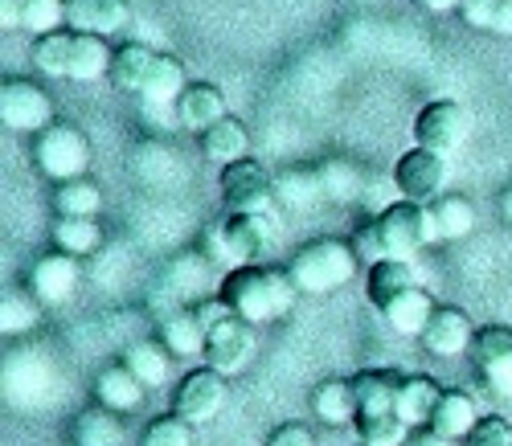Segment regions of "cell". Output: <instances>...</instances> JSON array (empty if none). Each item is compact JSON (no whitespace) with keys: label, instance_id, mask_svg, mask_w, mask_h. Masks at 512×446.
I'll return each instance as SVG.
<instances>
[{"label":"cell","instance_id":"33","mask_svg":"<svg viewBox=\"0 0 512 446\" xmlns=\"http://www.w3.org/2000/svg\"><path fill=\"white\" fill-rule=\"evenodd\" d=\"M54 209L58 217H99L103 209V189L87 176H78V181H62L54 189Z\"/></svg>","mask_w":512,"mask_h":446},{"label":"cell","instance_id":"41","mask_svg":"<svg viewBox=\"0 0 512 446\" xmlns=\"http://www.w3.org/2000/svg\"><path fill=\"white\" fill-rule=\"evenodd\" d=\"M140 446H193V426L177 414L168 418H156L148 430H144V442Z\"/></svg>","mask_w":512,"mask_h":446},{"label":"cell","instance_id":"35","mask_svg":"<svg viewBox=\"0 0 512 446\" xmlns=\"http://www.w3.org/2000/svg\"><path fill=\"white\" fill-rule=\"evenodd\" d=\"M70 46H74V29H58L33 41V66L50 78H66L70 74Z\"/></svg>","mask_w":512,"mask_h":446},{"label":"cell","instance_id":"14","mask_svg":"<svg viewBox=\"0 0 512 446\" xmlns=\"http://www.w3.org/2000/svg\"><path fill=\"white\" fill-rule=\"evenodd\" d=\"M472 340H476V328H472V320H467L463 307H439L431 316V324H426V332H422L426 352L443 356V361L472 352Z\"/></svg>","mask_w":512,"mask_h":446},{"label":"cell","instance_id":"45","mask_svg":"<svg viewBox=\"0 0 512 446\" xmlns=\"http://www.w3.org/2000/svg\"><path fill=\"white\" fill-rule=\"evenodd\" d=\"M267 446H316V438H312V430H308V426L287 422V426H279V430L271 434V442H267Z\"/></svg>","mask_w":512,"mask_h":446},{"label":"cell","instance_id":"30","mask_svg":"<svg viewBox=\"0 0 512 446\" xmlns=\"http://www.w3.org/2000/svg\"><path fill=\"white\" fill-rule=\"evenodd\" d=\"M312 410H316V418L328 422V426L357 422V393H353V381H320L316 393H312Z\"/></svg>","mask_w":512,"mask_h":446},{"label":"cell","instance_id":"5","mask_svg":"<svg viewBox=\"0 0 512 446\" xmlns=\"http://www.w3.org/2000/svg\"><path fill=\"white\" fill-rule=\"evenodd\" d=\"M377 230L386 238V254L390 258H414L422 246L435 242V221H431V205H418L398 197L394 205L381 209Z\"/></svg>","mask_w":512,"mask_h":446},{"label":"cell","instance_id":"18","mask_svg":"<svg viewBox=\"0 0 512 446\" xmlns=\"http://www.w3.org/2000/svg\"><path fill=\"white\" fill-rule=\"evenodd\" d=\"M439 397L443 389L435 385V377H426V373H410L398 381V401H394V410L406 426H431V414L439 406Z\"/></svg>","mask_w":512,"mask_h":446},{"label":"cell","instance_id":"20","mask_svg":"<svg viewBox=\"0 0 512 446\" xmlns=\"http://www.w3.org/2000/svg\"><path fill=\"white\" fill-rule=\"evenodd\" d=\"M418 287V271L410 266V258H377L365 275V295L373 307H386L394 295Z\"/></svg>","mask_w":512,"mask_h":446},{"label":"cell","instance_id":"19","mask_svg":"<svg viewBox=\"0 0 512 446\" xmlns=\"http://www.w3.org/2000/svg\"><path fill=\"white\" fill-rule=\"evenodd\" d=\"M201 156L209 164H222V168L234 164V160H246L250 156V131H246V123L226 115V119L213 123L209 131H201Z\"/></svg>","mask_w":512,"mask_h":446},{"label":"cell","instance_id":"23","mask_svg":"<svg viewBox=\"0 0 512 446\" xmlns=\"http://www.w3.org/2000/svg\"><path fill=\"white\" fill-rule=\"evenodd\" d=\"M476 422H480V418H476V401L467 397L463 389H443L439 406H435V414H431V426H426V430H435V434L459 442V438H472Z\"/></svg>","mask_w":512,"mask_h":446},{"label":"cell","instance_id":"42","mask_svg":"<svg viewBox=\"0 0 512 446\" xmlns=\"http://www.w3.org/2000/svg\"><path fill=\"white\" fill-rule=\"evenodd\" d=\"M467 442L472 446H512V422L500 418V414H484Z\"/></svg>","mask_w":512,"mask_h":446},{"label":"cell","instance_id":"43","mask_svg":"<svg viewBox=\"0 0 512 446\" xmlns=\"http://www.w3.org/2000/svg\"><path fill=\"white\" fill-rule=\"evenodd\" d=\"M480 377L496 397H512V356H504V361H496V365H484Z\"/></svg>","mask_w":512,"mask_h":446},{"label":"cell","instance_id":"4","mask_svg":"<svg viewBox=\"0 0 512 446\" xmlns=\"http://www.w3.org/2000/svg\"><path fill=\"white\" fill-rule=\"evenodd\" d=\"M33 164L46 181H78L91 168V140L70 123H50L46 131H37L33 140Z\"/></svg>","mask_w":512,"mask_h":446},{"label":"cell","instance_id":"48","mask_svg":"<svg viewBox=\"0 0 512 446\" xmlns=\"http://www.w3.org/2000/svg\"><path fill=\"white\" fill-rule=\"evenodd\" d=\"M410 446H455L451 438H443V434H435V430H422V434H414L410 438Z\"/></svg>","mask_w":512,"mask_h":446},{"label":"cell","instance_id":"38","mask_svg":"<svg viewBox=\"0 0 512 446\" xmlns=\"http://www.w3.org/2000/svg\"><path fill=\"white\" fill-rule=\"evenodd\" d=\"M37 311H41V299L29 291H5V303H0V332L13 336V332H29L37 324Z\"/></svg>","mask_w":512,"mask_h":446},{"label":"cell","instance_id":"26","mask_svg":"<svg viewBox=\"0 0 512 446\" xmlns=\"http://www.w3.org/2000/svg\"><path fill=\"white\" fill-rule=\"evenodd\" d=\"M185 86H189V78H185L181 58L156 54V66L148 74V86H144L140 99H144V107H177V99L185 95Z\"/></svg>","mask_w":512,"mask_h":446},{"label":"cell","instance_id":"11","mask_svg":"<svg viewBox=\"0 0 512 446\" xmlns=\"http://www.w3.org/2000/svg\"><path fill=\"white\" fill-rule=\"evenodd\" d=\"M254 356V324H246L238 311H230L226 320H218L209 328L205 340V365L218 369V373H242Z\"/></svg>","mask_w":512,"mask_h":446},{"label":"cell","instance_id":"21","mask_svg":"<svg viewBox=\"0 0 512 446\" xmlns=\"http://www.w3.org/2000/svg\"><path fill=\"white\" fill-rule=\"evenodd\" d=\"M111 62L115 50L107 46V37L99 33H74V46H70V82H99L111 78Z\"/></svg>","mask_w":512,"mask_h":446},{"label":"cell","instance_id":"3","mask_svg":"<svg viewBox=\"0 0 512 446\" xmlns=\"http://www.w3.org/2000/svg\"><path fill=\"white\" fill-rule=\"evenodd\" d=\"M287 271L304 295H332L357 275V246L345 238H316L295 250Z\"/></svg>","mask_w":512,"mask_h":446},{"label":"cell","instance_id":"10","mask_svg":"<svg viewBox=\"0 0 512 446\" xmlns=\"http://www.w3.org/2000/svg\"><path fill=\"white\" fill-rule=\"evenodd\" d=\"M463 140H467V111L455 99H435L418 111V119H414V144L418 148H431V152L447 156Z\"/></svg>","mask_w":512,"mask_h":446},{"label":"cell","instance_id":"22","mask_svg":"<svg viewBox=\"0 0 512 446\" xmlns=\"http://www.w3.org/2000/svg\"><path fill=\"white\" fill-rule=\"evenodd\" d=\"M152 66H156V50L152 46H144V41H123V46H115L111 82L127 95H144Z\"/></svg>","mask_w":512,"mask_h":446},{"label":"cell","instance_id":"7","mask_svg":"<svg viewBox=\"0 0 512 446\" xmlns=\"http://www.w3.org/2000/svg\"><path fill=\"white\" fill-rule=\"evenodd\" d=\"M0 119L9 131H46L54 123V99L46 86H37L29 78H9L0 86Z\"/></svg>","mask_w":512,"mask_h":446},{"label":"cell","instance_id":"27","mask_svg":"<svg viewBox=\"0 0 512 446\" xmlns=\"http://www.w3.org/2000/svg\"><path fill=\"white\" fill-rule=\"evenodd\" d=\"M123 365L132 369L148 389H160L168 381V373H173V352H168L164 340H140V344L127 348Z\"/></svg>","mask_w":512,"mask_h":446},{"label":"cell","instance_id":"36","mask_svg":"<svg viewBox=\"0 0 512 446\" xmlns=\"http://www.w3.org/2000/svg\"><path fill=\"white\" fill-rule=\"evenodd\" d=\"M357 442H369V446H402L410 426L398 418V410L390 414H361L357 422Z\"/></svg>","mask_w":512,"mask_h":446},{"label":"cell","instance_id":"25","mask_svg":"<svg viewBox=\"0 0 512 446\" xmlns=\"http://www.w3.org/2000/svg\"><path fill=\"white\" fill-rule=\"evenodd\" d=\"M431 221H435V242H463L476 230V209L459 193H443L431 201Z\"/></svg>","mask_w":512,"mask_h":446},{"label":"cell","instance_id":"6","mask_svg":"<svg viewBox=\"0 0 512 446\" xmlns=\"http://www.w3.org/2000/svg\"><path fill=\"white\" fill-rule=\"evenodd\" d=\"M222 205L230 213H271L275 176L267 172V164H259L254 156L226 164L222 168Z\"/></svg>","mask_w":512,"mask_h":446},{"label":"cell","instance_id":"1","mask_svg":"<svg viewBox=\"0 0 512 446\" xmlns=\"http://www.w3.org/2000/svg\"><path fill=\"white\" fill-rule=\"evenodd\" d=\"M304 291L295 287L291 271H279V266H263V262H250V266H238V271L226 275V287H222V299L238 311L246 324H271V320H283L291 316L295 299Z\"/></svg>","mask_w":512,"mask_h":446},{"label":"cell","instance_id":"24","mask_svg":"<svg viewBox=\"0 0 512 446\" xmlns=\"http://www.w3.org/2000/svg\"><path fill=\"white\" fill-rule=\"evenodd\" d=\"M160 340L168 344L173 356H205V324L197 316V307H181V311H168L164 324H160Z\"/></svg>","mask_w":512,"mask_h":446},{"label":"cell","instance_id":"44","mask_svg":"<svg viewBox=\"0 0 512 446\" xmlns=\"http://www.w3.org/2000/svg\"><path fill=\"white\" fill-rule=\"evenodd\" d=\"M353 246H357L361 254H369L373 262H377V258H390V254H386V238H381V230H377V217L369 221V226H361V230H357Z\"/></svg>","mask_w":512,"mask_h":446},{"label":"cell","instance_id":"46","mask_svg":"<svg viewBox=\"0 0 512 446\" xmlns=\"http://www.w3.org/2000/svg\"><path fill=\"white\" fill-rule=\"evenodd\" d=\"M21 21H25V0H0V25L21 29Z\"/></svg>","mask_w":512,"mask_h":446},{"label":"cell","instance_id":"16","mask_svg":"<svg viewBox=\"0 0 512 446\" xmlns=\"http://www.w3.org/2000/svg\"><path fill=\"white\" fill-rule=\"evenodd\" d=\"M439 311L435 295L426 291V287H410L402 295H394L386 307H381V316H386V324L398 332V336H418L426 332V324H431V316Z\"/></svg>","mask_w":512,"mask_h":446},{"label":"cell","instance_id":"15","mask_svg":"<svg viewBox=\"0 0 512 446\" xmlns=\"http://www.w3.org/2000/svg\"><path fill=\"white\" fill-rule=\"evenodd\" d=\"M230 115V103H226V91L222 86H213V82H189L185 86V95L177 99L173 107V119L185 127V131H209L218 119Z\"/></svg>","mask_w":512,"mask_h":446},{"label":"cell","instance_id":"39","mask_svg":"<svg viewBox=\"0 0 512 446\" xmlns=\"http://www.w3.org/2000/svg\"><path fill=\"white\" fill-rule=\"evenodd\" d=\"M512 356V328L508 324H488V328H476V340H472V361L476 369L484 365H496Z\"/></svg>","mask_w":512,"mask_h":446},{"label":"cell","instance_id":"31","mask_svg":"<svg viewBox=\"0 0 512 446\" xmlns=\"http://www.w3.org/2000/svg\"><path fill=\"white\" fill-rule=\"evenodd\" d=\"M54 246L74 258H91L103 246V226L95 217H58L54 221Z\"/></svg>","mask_w":512,"mask_h":446},{"label":"cell","instance_id":"17","mask_svg":"<svg viewBox=\"0 0 512 446\" xmlns=\"http://www.w3.org/2000/svg\"><path fill=\"white\" fill-rule=\"evenodd\" d=\"M148 385L127 369V365H107L95 381V397H99V406H107L111 414H132L140 410V401H144Z\"/></svg>","mask_w":512,"mask_h":446},{"label":"cell","instance_id":"12","mask_svg":"<svg viewBox=\"0 0 512 446\" xmlns=\"http://www.w3.org/2000/svg\"><path fill=\"white\" fill-rule=\"evenodd\" d=\"M78 262L74 254H62V250H50L33 262L29 271V291L41 299V307H58L66 303L74 291H78Z\"/></svg>","mask_w":512,"mask_h":446},{"label":"cell","instance_id":"9","mask_svg":"<svg viewBox=\"0 0 512 446\" xmlns=\"http://www.w3.org/2000/svg\"><path fill=\"white\" fill-rule=\"evenodd\" d=\"M394 185L406 201H418V205H431L435 197H443V185H447V156L431 152V148H410L406 156H398L394 164Z\"/></svg>","mask_w":512,"mask_h":446},{"label":"cell","instance_id":"34","mask_svg":"<svg viewBox=\"0 0 512 446\" xmlns=\"http://www.w3.org/2000/svg\"><path fill=\"white\" fill-rule=\"evenodd\" d=\"M459 17H463L467 29H484V33L512 37V0H463Z\"/></svg>","mask_w":512,"mask_h":446},{"label":"cell","instance_id":"37","mask_svg":"<svg viewBox=\"0 0 512 446\" xmlns=\"http://www.w3.org/2000/svg\"><path fill=\"white\" fill-rule=\"evenodd\" d=\"M320 181H324V197H328V201H345V205L357 201L361 189H365L357 164H345V160H328V164L320 168Z\"/></svg>","mask_w":512,"mask_h":446},{"label":"cell","instance_id":"28","mask_svg":"<svg viewBox=\"0 0 512 446\" xmlns=\"http://www.w3.org/2000/svg\"><path fill=\"white\" fill-rule=\"evenodd\" d=\"M275 201L283 209H312L316 201H324V181H320V172L312 168H287L275 176Z\"/></svg>","mask_w":512,"mask_h":446},{"label":"cell","instance_id":"50","mask_svg":"<svg viewBox=\"0 0 512 446\" xmlns=\"http://www.w3.org/2000/svg\"><path fill=\"white\" fill-rule=\"evenodd\" d=\"M357 446H369V442H357Z\"/></svg>","mask_w":512,"mask_h":446},{"label":"cell","instance_id":"49","mask_svg":"<svg viewBox=\"0 0 512 446\" xmlns=\"http://www.w3.org/2000/svg\"><path fill=\"white\" fill-rule=\"evenodd\" d=\"M500 213H504V217H508V221H512V189H508V193H504V197H500Z\"/></svg>","mask_w":512,"mask_h":446},{"label":"cell","instance_id":"32","mask_svg":"<svg viewBox=\"0 0 512 446\" xmlns=\"http://www.w3.org/2000/svg\"><path fill=\"white\" fill-rule=\"evenodd\" d=\"M74 446H123L119 414H111L107 406L82 410V414L74 418Z\"/></svg>","mask_w":512,"mask_h":446},{"label":"cell","instance_id":"8","mask_svg":"<svg viewBox=\"0 0 512 446\" xmlns=\"http://www.w3.org/2000/svg\"><path fill=\"white\" fill-rule=\"evenodd\" d=\"M226 397H230L226 373H218V369L205 365V369H193V373L181 377L177 397H173V414L185 418L189 426H201V422H213V418L222 414Z\"/></svg>","mask_w":512,"mask_h":446},{"label":"cell","instance_id":"13","mask_svg":"<svg viewBox=\"0 0 512 446\" xmlns=\"http://www.w3.org/2000/svg\"><path fill=\"white\" fill-rule=\"evenodd\" d=\"M132 21V0H66V29L115 37Z\"/></svg>","mask_w":512,"mask_h":446},{"label":"cell","instance_id":"40","mask_svg":"<svg viewBox=\"0 0 512 446\" xmlns=\"http://www.w3.org/2000/svg\"><path fill=\"white\" fill-rule=\"evenodd\" d=\"M21 29H29L33 37H46V33L66 29V0H25Z\"/></svg>","mask_w":512,"mask_h":446},{"label":"cell","instance_id":"47","mask_svg":"<svg viewBox=\"0 0 512 446\" xmlns=\"http://www.w3.org/2000/svg\"><path fill=\"white\" fill-rule=\"evenodd\" d=\"M414 5H422L426 13H459L463 0H414Z\"/></svg>","mask_w":512,"mask_h":446},{"label":"cell","instance_id":"29","mask_svg":"<svg viewBox=\"0 0 512 446\" xmlns=\"http://www.w3.org/2000/svg\"><path fill=\"white\" fill-rule=\"evenodd\" d=\"M398 373H357L353 377V393H357V418L361 414H390L394 401H398Z\"/></svg>","mask_w":512,"mask_h":446},{"label":"cell","instance_id":"2","mask_svg":"<svg viewBox=\"0 0 512 446\" xmlns=\"http://www.w3.org/2000/svg\"><path fill=\"white\" fill-rule=\"evenodd\" d=\"M275 238H279V221L271 213H230L213 230H205V254L238 271V266L267 258Z\"/></svg>","mask_w":512,"mask_h":446}]
</instances>
